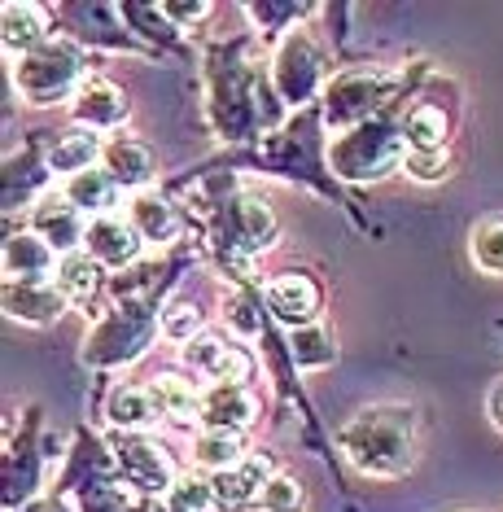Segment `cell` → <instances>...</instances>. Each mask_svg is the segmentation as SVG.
Masks as SVG:
<instances>
[{"mask_svg":"<svg viewBox=\"0 0 503 512\" xmlns=\"http://www.w3.org/2000/svg\"><path fill=\"white\" fill-rule=\"evenodd\" d=\"M70 75H75V49H66V44H44V49H35L27 62H22V84H27L31 101L62 97L57 88H62Z\"/></svg>","mask_w":503,"mask_h":512,"instance_id":"cell-1","label":"cell"},{"mask_svg":"<svg viewBox=\"0 0 503 512\" xmlns=\"http://www.w3.org/2000/svg\"><path fill=\"white\" fill-rule=\"evenodd\" d=\"M184 364L206 372V377H215V381H228V386L250 372V359L241 351H232V346H224L219 337H193V342L184 346Z\"/></svg>","mask_w":503,"mask_h":512,"instance_id":"cell-2","label":"cell"},{"mask_svg":"<svg viewBox=\"0 0 503 512\" xmlns=\"http://www.w3.org/2000/svg\"><path fill=\"white\" fill-rule=\"evenodd\" d=\"M136 237L140 232L136 228H127L123 219H97L88 232H84V246H88V254L97 263H127L136 254Z\"/></svg>","mask_w":503,"mask_h":512,"instance_id":"cell-3","label":"cell"},{"mask_svg":"<svg viewBox=\"0 0 503 512\" xmlns=\"http://www.w3.org/2000/svg\"><path fill=\"white\" fill-rule=\"evenodd\" d=\"M267 298H272V311L280 320H311L320 311V289L307 276H280L267 289Z\"/></svg>","mask_w":503,"mask_h":512,"instance_id":"cell-4","label":"cell"},{"mask_svg":"<svg viewBox=\"0 0 503 512\" xmlns=\"http://www.w3.org/2000/svg\"><path fill=\"white\" fill-rule=\"evenodd\" d=\"M202 421L210 429H241L254 421V399L241 386H219L202 399Z\"/></svg>","mask_w":503,"mask_h":512,"instance_id":"cell-5","label":"cell"},{"mask_svg":"<svg viewBox=\"0 0 503 512\" xmlns=\"http://www.w3.org/2000/svg\"><path fill=\"white\" fill-rule=\"evenodd\" d=\"M35 232L44 237V246L70 250L88 228H79V211L70 202H57V197H49V202L35 211Z\"/></svg>","mask_w":503,"mask_h":512,"instance_id":"cell-6","label":"cell"},{"mask_svg":"<svg viewBox=\"0 0 503 512\" xmlns=\"http://www.w3.org/2000/svg\"><path fill=\"white\" fill-rule=\"evenodd\" d=\"M132 228L140 232V237H149V241H175L180 219H175V211L162 202V197L140 193V197H132Z\"/></svg>","mask_w":503,"mask_h":512,"instance_id":"cell-7","label":"cell"},{"mask_svg":"<svg viewBox=\"0 0 503 512\" xmlns=\"http://www.w3.org/2000/svg\"><path fill=\"white\" fill-rule=\"evenodd\" d=\"M193 456H197V464H206V469L228 473L232 464L245 460V438L237 434V429H210L206 438H197Z\"/></svg>","mask_w":503,"mask_h":512,"instance_id":"cell-8","label":"cell"},{"mask_svg":"<svg viewBox=\"0 0 503 512\" xmlns=\"http://www.w3.org/2000/svg\"><path fill=\"white\" fill-rule=\"evenodd\" d=\"M263 486H267V460H245L241 469H228L215 482V499H224V504L241 508L245 499H254Z\"/></svg>","mask_w":503,"mask_h":512,"instance_id":"cell-9","label":"cell"},{"mask_svg":"<svg viewBox=\"0 0 503 512\" xmlns=\"http://www.w3.org/2000/svg\"><path fill=\"white\" fill-rule=\"evenodd\" d=\"M123 460L140 486H167L171 482L167 456H162L158 447H149L145 438H123Z\"/></svg>","mask_w":503,"mask_h":512,"instance_id":"cell-10","label":"cell"},{"mask_svg":"<svg viewBox=\"0 0 503 512\" xmlns=\"http://www.w3.org/2000/svg\"><path fill=\"white\" fill-rule=\"evenodd\" d=\"M123 110L127 106H123L119 88L101 84V79L84 84V88H79V97H75V114H79V119H92V123H119Z\"/></svg>","mask_w":503,"mask_h":512,"instance_id":"cell-11","label":"cell"},{"mask_svg":"<svg viewBox=\"0 0 503 512\" xmlns=\"http://www.w3.org/2000/svg\"><path fill=\"white\" fill-rule=\"evenodd\" d=\"M9 311L14 316H27V320H53L57 311H62V289H49V285H22V294L18 289H9Z\"/></svg>","mask_w":503,"mask_h":512,"instance_id":"cell-12","label":"cell"},{"mask_svg":"<svg viewBox=\"0 0 503 512\" xmlns=\"http://www.w3.org/2000/svg\"><path fill=\"white\" fill-rule=\"evenodd\" d=\"M407 141H412L416 154H434L447 141V119L434 106H416L412 119H407Z\"/></svg>","mask_w":503,"mask_h":512,"instance_id":"cell-13","label":"cell"},{"mask_svg":"<svg viewBox=\"0 0 503 512\" xmlns=\"http://www.w3.org/2000/svg\"><path fill=\"white\" fill-rule=\"evenodd\" d=\"M110 180V171H79L66 189V202L75 211H101V206H110Z\"/></svg>","mask_w":503,"mask_h":512,"instance_id":"cell-14","label":"cell"},{"mask_svg":"<svg viewBox=\"0 0 503 512\" xmlns=\"http://www.w3.org/2000/svg\"><path fill=\"white\" fill-rule=\"evenodd\" d=\"M105 171H110L119 184L149 180V171H154V167H149V149L136 145V141H119V145L110 149V167H105Z\"/></svg>","mask_w":503,"mask_h":512,"instance_id":"cell-15","label":"cell"},{"mask_svg":"<svg viewBox=\"0 0 503 512\" xmlns=\"http://www.w3.org/2000/svg\"><path fill=\"white\" fill-rule=\"evenodd\" d=\"M101 272H97V259H84V254H70V259L57 267V285H62V294L70 298H92V289H97Z\"/></svg>","mask_w":503,"mask_h":512,"instance_id":"cell-16","label":"cell"},{"mask_svg":"<svg viewBox=\"0 0 503 512\" xmlns=\"http://www.w3.org/2000/svg\"><path fill=\"white\" fill-rule=\"evenodd\" d=\"M154 399H158L162 407H167L175 421H193V416H202L197 390L189 386V381H180V377H162L158 386H154Z\"/></svg>","mask_w":503,"mask_h":512,"instance_id":"cell-17","label":"cell"},{"mask_svg":"<svg viewBox=\"0 0 503 512\" xmlns=\"http://www.w3.org/2000/svg\"><path fill=\"white\" fill-rule=\"evenodd\" d=\"M44 14L35 5H5V40L9 49H18V44H35L44 36Z\"/></svg>","mask_w":503,"mask_h":512,"instance_id":"cell-18","label":"cell"},{"mask_svg":"<svg viewBox=\"0 0 503 512\" xmlns=\"http://www.w3.org/2000/svg\"><path fill=\"white\" fill-rule=\"evenodd\" d=\"M110 416H114L119 425H127V429H136V425H149V421H154V403H149L145 390L123 386V390H114V399H110Z\"/></svg>","mask_w":503,"mask_h":512,"instance_id":"cell-19","label":"cell"},{"mask_svg":"<svg viewBox=\"0 0 503 512\" xmlns=\"http://www.w3.org/2000/svg\"><path fill=\"white\" fill-rule=\"evenodd\" d=\"M92 158H97V141H92L88 132H75V136H66V141H57L49 162H53V171H70V176H79Z\"/></svg>","mask_w":503,"mask_h":512,"instance_id":"cell-20","label":"cell"},{"mask_svg":"<svg viewBox=\"0 0 503 512\" xmlns=\"http://www.w3.org/2000/svg\"><path fill=\"white\" fill-rule=\"evenodd\" d=\"M473 259L486 267V272L503 276V219H490L473 232Z\"/></svg>","mask_w":503,"mask_h":512,"instance_id":"cell-21","label":"cell"},{"mask_svg":"<svg viewBox=\"0 0 503 512\" xmlns=\"http://www.w3.org/2000/svg\"><path fill=\"white\" fill-rule=\"evenodd\" d=\"M215 504V486L197 482V477H180L171 486V508L167 512H210Z\"/></svg>","mask_w":503,"mask_h":512,"instance_id":"cell-22","label":"cell"},{"mask_svg":"<svg viewBox=\"0 0 503 512\" xmlns=\"http://www.w3.org/2000/svg\"><path fill=\"white\" fill-rule=\"evenodd\" d=\"M259 504L267 512H298L302 508V491L294 486V477H267V486L259 491Z\"/></svg>","mask_w":503,"mask_h":512,"instance_id":"cell-23","label":"cell"},{"mask_svg":"<svg viewBox=\"0 0 503 512\" xmlns=\"http://www.w3.org/2000/svg\"><path fill=\"white\" fill-rule=\"evenodd\" d=\"M162 333L171 337V342H193L197 337V311L193 307H175L162 316Z\"/></svg>","mask_w":503,"mask_h":512,"instance_id":"cell-24","label":"cell"},{"mask_svg":"<svg viewBox=\"0 0 503 512\" xmlns=\"http://www.w3.org/2000/svg\"><path fill=\"white\" fill-rule=\"evenodd\" d=\"M407 171H412L416 180H442L447 176V154H438V149L434 154H412L407 158Z\"/></svg>","mask_w":503,"mask_h":512,"instance_id":"cell-25","label":"cell"},{"mask_svg":"<svg viewBox=\"0 0 503 512\" xmlns=\"http://www.w3.org/2000/svg\"><path fill=\"white\" fill-rule=\"evenodd\" d=\"M315 337H324V333H320V329L298 333V355H302V359H324V355H329V346H315Z\"/></svg>","mask_w":503,"mask_h":512,"instance_id":"cell-26","label":"cell"},{"mask_svg":"<svg viewBox=\"0 0 503 512\" xmlns=\"http://www.w3.org/2000/svg\"><path fill=\"white\" fill-rule=\"evenodd\" d=\"M167 14H175V18H202L206 5H167Z\"/></svg>","mask_w":503,"mask_h":512,"instance_id":"cell-27","label":"cell"},{"mask_svg":"<svg viewBox=\"0 0 503 512\" xmlns=\"http://www.w3.org/2000/svg\"><path fill=\"white\" fill-rule=\"evenodd\" d=\"M490 416H495V425L503 429V386H495V394H490Z\"/></svg>","mask_w":503,"mask_h":512,"instance_id":"cell-28","label":"cell"}]
</instances>
